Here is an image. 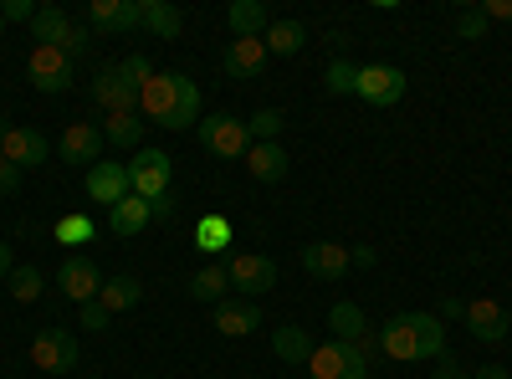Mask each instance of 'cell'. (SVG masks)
Returning a JSON list of instances; mask_svg holds the SVG:
<instances>
[{"instance_id":"6da1fadb","label":"cell","mask_w":512,"mask_h":379,"mask_svg":"<svg viewBox=\"0 0 512 379\" xmlns=\"http://www.w3.org/2000/svg\"><path fill=\"white\" fill-rule=\"evenodd\" d=\"M139 118L149 129H195L200 123V88L185 72H154L144 88H139Z\"/></svg>"},{"instance_id":"7a4b0ae2","label":"cell","mask_w":512,"mask_h":379,"mask_svg":"<svg viewBox=\"0 0 512 379\" xmlns=\"http://www.w3.org/2000/svg\"><path fill=\"white\" fill-rule=\"evenodd\" d=\"M379 354L395 364H415V359H441L446 354V328L436 313H395L379 328Z\"/></svg>"},{"instance_id":"3957f363","label":"cell","mask_w":512,"mask_h":379,"mask_svg":"<svg viewBox=\"0 0 512 379\" xmlns=\"http://www.w3.org/2000/svg\"><path fill=\"white\" fill-rule=\"evenodd\" d=\"M195 134L216 159H246V149H251V129H246V118H236V113H205L195 123Z\"/></svg>"},{"instance_id":"277c9868","label":"cell","mask_w":512,"mask_h":379,"mask_svg":"<svg viewBox=\"0 0 512 379\" xmlns=\"http://www.w3.org/2000/svg\"><path fill=\"white\" fill-rule=\"evenodd\" d=\"M226 277H231V292H241V298H262V292L277 287V262L262 257V251H231L226 257Z\"/></svg>"},{"instance_id":"5b68a950","label":"cell","mask_w":512,"mask_h":379,"mask_svg":"<svg viewBox=\"0 0 512 379\" xmlns=\"http://www.w3.org/2000/svg\"><path fill=\"white\" fill-rule=\"evenodd\" d=\"M72 72H77V62L62 47H31V57H26V77L36 93H67Z\"/></svg>"},{"instance_id":"8992f818","label":"cell","mask_w":512,"mask_h":379,"mask_svg":"<svg viewBox=\"0 0 512 379\" xmlns=\"http://www.w3.org/2000/svg\"><path fill=\"white\" fill-rule=\"evenodd\" d=\"M128 180H134V195L139 200H159L169 195V180H175V159H169L164 149H139L134 164H128Z\"/></svg>"},{"instance_id":"52a82bcc","label":"cell","mask_w":512,"mask_h":379,"mask_svg":"<svg viewBox=\"0 0 512 379\" xmlns=\"http://www.w3.org/2000/svg\"><path fill=\"white\" fill-rule=\"evenodd\" d=\"M308 374L313 379H369V359L354 349V344H318L313 359H308Z\"/></svg>"},{"instance_id":"ba28073f","label":"cell","mask_w":512,"mask_h":379,"mask_svg":"<svg viewBox=\"0 0 512 379\" xmlns=\"http://www.w3.org/2000/svg\"><path fill=\"white\" fill-rule=\"evenodd\" d=\"M405 72L400 67H390V62H374V67H359V88H354V98H364V103H374V108H395L400 98H405Z\"/></svg>"},{"instance_id":"9c48e42d","label":"cell","mask_w":512,"mask_h":379,"mask_svg":"<svg viewBox=\"0 0 512 379\" xmlns=\"http://www.w3.org/2000/svg\"><path fill=\"white\" fill-rule=\"evenodd\" d=\"M31 364L41 374H67L77 369V339L67 328H41L36 339H31Z\"/></svg>"},{"instance_id":"30bf717a","label":"cell","mask_w":512,"mask_h":379,"mask_svg":"<svg viewBox=\"0 0 512 379\" xmlns=\"http://www.w3.org/2000/svg\"><path fill=\"white\" fill-rule=\"evenodd\" d=\"M103 272H98V262L93 257H77V251H72V257L57 267V287L67 292V298L82 308V303H98V292H103Z\"/></svg>"},{"instance_id":"8fae6325","label":"cell","mask_w":512,"mask_h":379,"mask_svg":"<svg viewBox=\"0 0 512 379\" xmlns=\"http://www.w3.org/2000/svg\"><path fill=\"white\" fill-rule=\"evenodd\" d=\"M297 262H303V272L308 277H318V282H338L354 262H349V246H338V241H308L303 251H297Z\"/></svg>"},{"instance_id":"7c38bea8","label":"cell","mask_w":512,"mask_h":379,"mask_svg":"<svg viewBox=\"0 0 512 379\" xmlns=\"http://www.w3.org/2000/svg\"><path fill=\"white\" fill-rule=\"evenodd\" d=\"M461 323L466 328H472V339L477 344H502L507 339V308L497 303V298H472V303H466V313H461Z\"/></svg>"},{"instance_id":"4fadbf2b","label":"cell","mask_w":512,"mask_h":379,"mask_svg":"<svg viewBox=\"0 0 512 379\" xmlns=\"http://www.w3.org/2000/svg\"><path fill=\"white\" fill-rule=\"evenodd\" d=\"M93 103L103 108V113H134L139 108V88L128 82L118 67H103L98 77H93Z\"/></svg>"},{"instance_id":"5bb4252c","label":"cell","mask_w":512,"mask_h":379,"mask_svg":"<svg viewBox=\"0 0 512 379\" xmlns=\"http://www.w3.org/2000/svg\"><path fill=\"white\" fill-rule=\"evenodd\" d=\"M103 144H108V139H103V129H93V123H67L57 154H62L67 164H82V170H93L98 154H103Z\"/></svg>"},{"instance_id":"9a60e30c","label":"cell","mask_w":512,"mask_h":379,"mask_svg":"<svg viewBox=\"0 0 512 379\" xmlns=\"http://www.w3.org/2000/svg\"><path fill=\"white\" fill-rule=\"evenodd\" d=\"M221 67H226V77H236V82L262 77V67H267V41H262V36H236L231 47H226V57H221Z\"/></svg>"},{"instance_id":"2e32d148","label":"cell","mask_w":512,"mask_h":379,"mask_svg":"<svg viewBox=\"0 0 512 379\" xmlns=\"http://www.w3.org/2000/svg\"><path fill=\"white\" fill-rule=\"evenodd\" d=\"M123 195H134V180H128V164H93V170H88V200L93 205H118Z\"/></svg>"},{"instance_id":"e0dca14e","label":"cell","mask_w":512,"mask_h":379,"mask_svg":"<svg viewBox=\"0 0 512 379\" xmlns=\"http://www.w3.org/2000/svg\"><path fill=\"white\" fill-rule=\"evenodd\" d=\"M52 144L47 134H36V129H6V139H0V159H11L16 170H31V164H47Z\"/></svg>"},{"instance_id":"ac0fdd59","label":"cell","mask_w":512,"mask_h":379,"mask_svg":"<svg viewBox=\"0 0 512 379\" xmlns=\"http://www.w3.org/2000/svg\"><path fill=\"white\" fill-rule=\"evenodd\" d=\"M139 26V0H88V31H134Z\"/></svg>"},{"instance_id":"d6986e66","label":"cell","mask_w":512,"mask_h":379,"mask_svg":"<svg viewBox=\"0 0 512 379\" xmlns=\"http://www.w3.org/2000/svg\"><path fill=\"white\" fill-rule=\"evenodd\" d=\"M190 241H195V251H205L210 262H221V257H231L236 226H231L226 216H200V221H195V231H190Z\"/></svg>"},{"instance_id":"ffe728a7","label":"cell","mask_w":512,"mask_h":379,"mask_svg":"<svg viewBox=\"0 0 512 379\" xmlns=\"http://www.w3.org/2000/svg\"><path fill=\"white\" fill-rule=\"evenodd\" d=\"M216 328L226 339H246V333L262 328V308L251 298H226V303H216Z\"/></svg>"},{"instance_id":"44dd1931","label":"cell","mask_w":512,"mask_h":379,"mask_svg":"<svg viewBox=\"0 0 512 379\" xmlns=\"http://www.w3.org/2000/svg\"><path fill=\"white\" fill-rule=\"evenodd\" d=\"M287 149L282 144H251L246 149V175L256 180V185H277V180H287Z\"/></svg>"},{"instance_id":"7402d4cb","label":"cell","mask_w":512,"mask_h":379,"mask_svg":"<svg viewBox=\"0 0 512 379\" xmlns=\"http://www.w3.org/2000/svg\"><path fill=\"white\" fill-rule=\"evenodd\" d=\"M226 21H231V36H267V26H272L277 16H272L267 0H231Z\"/></svg>"},{"instance_id":"603a6c76","label":"cell","mask_w":512,"mask_h":379,"mask_svg":"<svg viewBox=\"0 0 512 379\" xmlns=\"http://www.w3.org/2000/svg\"><path fill=\"white\" fill-rule=\"evenodd\" d=\"M144 226H154V210H149V200H139V195H123V200L108 210V231H113V236H139Z\"/></svg>"},{"instance_id":"cb8c5ba5","label":"cell","mask_w":512,"mask_h":379,"mask_svg":"<svg viewBox=\"0 0 512 379\" xmlns=\"http://www.w3.org/2000/svg\"><path fill=\"white\" fill-rule=\"evenodd\" d=\"M267 57H297L308 47V26L303 21H287V16H277L272 26H267Z\"/></svg>"},{"instance_id":"d4e9b609","label":"cell","mask_w":512,"mask_h":379,"mask_svg":"<svg viewBox=\"0 0 512 379\" xmlns=\"http://www.w3.org/2000/svg\"><path fill=\"white\" fill-rule=\"evenodd\" d=\"M139 26L144 31H154L159 41H175L180 36V26H185V16L169 6V0H139Z\"/></svg>"},{"instance_id":"484cf974","label":"cell","mask_w":512,"mask_h":379,"mask_svg":"<svg viewBox=\"0 0 512 379\" xmlns=\"http://www.w3.org/2000/svg\"><path fill=\"white\" fill-rule=\"evenodd\" d=\"M190 298H195V303H226V298H231L226 262H205V267L190 277Z\"/></svg>"},{"instance_id":"4316f807","label":"cell","mask_w":512,"mask_h":379,"mask_svg":"<svg viewBox=\"0 0 512 379\" xmlns=\"http://www.w3.org/2000/svg\"><path fill=\"white\" fill-rule=\"evenodd\" d=\"M67 31H72V16H67L62 6H41V11L31 16V36H36V47H62Z\"/></svg>"},{"instance_id":"83f0119b","label":"cell","mask_w":512,"mask_h":379,"mask_svg":"<svg viewBox=\"0 0 512 379\" xmlns=\"http://www.w3.org/2000/svg\"><path fill=\"white\" fill-rule=\"evenodd\" d=\"M144 129H149V123L139 118V108H134V113H108V118H103V139L118 144V149H134V154H139Z\"/></svg>"},{"instance_id":"f1b7e54d","label":"cell","mask_w":512,"mask_h":379,"mask_svg":"<svg viewBox=\"0 0 512 379\" xmlns=\"http://www.w3.org/2000/svg\"><path fill=\"white\" fill-rule=\"evenodd\" d=\"M272 349H277V359H287V364H308L318 344H313V333H308V328L287 323V328H277V333H272Z\"/></svg>"},{"instance_id":"f546056e","label":"cell","mask_w":512,"mask_h":379,"mask_svg":"<svg viewBox=\"0 0 512 379\" xmlns=\"http://www.w3.org/2000/svg\"><path fill=\"white\" fill-rule=\"evenodd\" d=\"M139 298H144V282H139V277H108V282H103V292H98V303H103L108 313H128V308H139Z\"/></svg>"},{"instance_id":"4dcf8cb0","label":"cell","mask_w":512,"mask_h":379,"mask_svg":"<svg viewBox=\"0 0 512 379\" xmlns=\"http://www.w3.org/2000/svg\"><path fill=\"white\" fill-rule=\"evenodd\" d=\"M328 328H333V339H338V344H359L364 333H369L359 303H333V308H328Z\"/></svg>"},{"instance_id":"1f68e13d","label":"cell","mask_w":512,"mask_h":379,"mask_svg":"<svg viewBox=\"0 0 512 379\" xmlns=\"http://www.w3.org/2000/svg\"><path fill=\"white\" fill-rule=\"evenodd\" d=\"M52 241H57V246H93V241H98V226H93V216L72 210V216H62V221L52 226Z\"/></svg>"},{"instance_id":"d6a6232c","label":"cell","mask_w":512,"mask_h":379,"mask_svg":"<svg viewBox=\"0 0 512 379\" xmlns=\"http://www.w3.org/2000/svg\"><path fill=\"white\" fill-rule=\"evenodd\" d=\"M323 88H328L333 98H354V88H359V67H354L349 57H333L328 72H323Z\"/></svg>"},{"instance_id":"836d02e7","label":"cell","mask_w":512,"mask_h":379,"mask_svg":"<svg viewBox=\"0 0 512 379\" xmlns=\"http://www.w3.org/2000/svg\"><path fill=\"white\" fill-rule=\"evenodd\" d=\"M246 129H251L256 144H277V134L287 129V118H282V108H256V118H246Z\"/></svg>"},{"instance_id":"e575fe53","label":"cell","mask_w":512,"mask_h":379,"mask_svg":"<svg viewBox=\"0 0 512 379\" xmlns=\"http://www.w3.org/2000/svg\"><path fill=\"white\" fill-rule=\"evenodd\" d=\"M6 282H11V298H16V303H36V298H41V287H47L36 267H16Z\"/></svg>"},{"instance_id":"d590c367","label":"cell","mask_w":512,"mask_h":379,"mask_svg":"<svg viewBox=\"0 0 512 379\" xmlns=\"http://www.w3.org/2000/svg\"><path fill=\"white\" fill-rule=\"evenodd\" d=\"M487 26H492V21H487L477 6L456 11V36H461V41H482V36H487Z\"/></svg>"},{"instance_id":"8d00e7d4","label":"cell","mask_w":512,"mask_h":379,"mask_svg":"<svg viewBox=\"0 0 512 379\" xmlns=\"http://www.w3.org/2000/svg\"><path fill=\"white\" fill-rule=\"evenodd\" d=\"M118 72H123L128 82H134V88H144V82L154 77V62H149L144 52H134V57H123V62H118Z\"/></svg>"},{"instance_id":"74e56055","label":"cell","mask_w":512,"mask_h":379,"mask_svg":"<svg viewBox=\"0 0 512 379\" xmlns=\"http://www.w3.org/2000/svg\"><path fill=\"white\" fill-rule=\"evenodd\" d=\"M88 41H93V31H88V21H72V31H67V41H62V52L77 62L82 52H88Z\"/></svg>"},{"instance_id":"f35d334b","label":"cell","mask_w":512,"mask_h":379,"mask_svg":"<svg viewBox=\"0 0 512 379\" xmlns=\"http://www.w3.org/2000/svg\"><path fill=\"white\" fill-rule=\"evenodd\" d=\"M108 318H113V313H108L103 303H82V328H93V333H103V328H108Z\"/></svg>"},{"instance_id":"ab89813d","label":"cell","mask_w":512,"mask_h":379,"mask_svg":"<svg viewBox=\"0 0 512 379\" xmlns=\"http://www.w3.org/2000/svg\"><path fill=\"white\" fill-rule=\"evenodd\" d=\"M41 6H31V0H0V16L6 21H31Z\"/></svg>"},{"instance_id":"60d3db41","label":"cell","mask_w":512,"mask_h":379,"mask_svg":"<svg viewBox=\"0 0 512 379\" xmlns=\"http://www.w3.org/2000/svg\"><path fill=\"white\" fill-rule=\"evenodd\" d=\"M16 190H21V170L11 159H0V195H16Z\"/></svg>"},{"instance_id":"b9f144b4","label":"cell","mask_w":512,"mask_h":379,"mask_svg":"<svg viewBox=\"0 0 512 379\" xmlns=\"http://www.w3.org/2000/svg\"><path fill=\"white\" fill-rule=\"evenodd\" d=\"M487 21H512V0H482V6H477Z\"/></svg>"},{"instance_id":"7bdbcfd3","label":"cell","mask_w":512,"mask_h":379,"mask_svg":"<svg viewBox=\"0 0 512 379\" xmlns=\"http://www.w3.org/2000/svg\"><path fill=\"white\" fill-rule=\"evenodd\" d=\"M149 210H154V221H175V210H180V200H175V190H169V195H159V200H154Z\"/></svg>"},{"instance_id":"ee69618b","label":"cell","mask_w":512,"mask_h":379,"mask_svg":"<svg viewBox=\"0 0 512 379\" xmlns=\"http://www.w3.org/2000/svg\"><path fill=\"white\" fill-rule=\"evenodd\" d=\"M431 379H466V374H461V364H456L451 354H441V369H436Z\"/></svg>"},{"instance_id":"f6af8a7d","label":"cell","mask_w":512,"mask_h":379,"mask_svg":"<svg viewBox=\"0 0 512 379\" xmlns=\"http://www.w3.org/2000/svg\"><path fill=\"white\" fill-rule=\"evenodd\" d=\"M349 262L354 267H374V246H349Z\"/></svg>"},{"instance_id":"bcb514c9","label":"cell","mask_w":512,"mask_h":379,"mask_svg":"<svg viewBox=\"0 0 512 379\" xmlns=\"http://www.w3.org/2000/svg\"><path fill=\"white\" fill-rule=\"evenodd\" d=\"M11 272H16V262H11V246H6V241H0V282H6Z\"/></svg>"},{"instance_id":"7dc6e473","label":"cell","mask_w":512,"mask_h":379,"mask_svg":"<svg viewBox=\"0 0 512 379\" xmlns=\"http://www.w3.org/2000/svg\"><path fill=\"white\" fill-rule=\"evenodd\" d=\"M472 379H512V374H507V369H502V364H482V369H477V374H472Z\"/></svg>"},{"instance_id":"c3c4849f","label":"cell","mask_w":512,"mask_h":379,"mask_svg":"<svg viewBox=\"0 0 512 379\" xmlns=\"http://www.w3.org/2000/svg\"><path fill=\"white\" fill-rule=\"evenodd\" d=\"M461 313H466L461 298H446V303H441V318H461Z\"/></svg>"},{"instance_id":"681fc988","label":"cell","mask_w":512,"mask_h":379,"mask_svg":"<svg viewBox=\"0 0 512 379\" xmlns=\"http://www.w3.org/2000/svg\"><path fill=\"white\" fill-rule=\"evenodd\" d=\"M0 36H6V16H0Z\"/></svg>"},{"instance_id":"f907efd6","label":"cell","mask_w":512,"mask_h":379,"mask_svg":"<svg viewBox=\"0 0 512 379\" xmlns=\"http://www.w3.org/2000/svg\"><path fill=\"white\" fill-rule=\"evenodd\" d=\"M0 139H6V129H0Z\"/></svg>"}]
</instances>
